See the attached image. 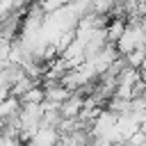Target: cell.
I'll return each instance as SVG.
<instances>
[{"label":"cell","mask_w":146,"mask_h":146,"mask_svg":"<svg viewBox=\"0 0 146 146\" xmlns=\"http://www.w3.org/2000/svg\"><path fill=\"white\" fill-rule=\"evenodd\" d=\"M59 139H62V132L57 130V128H50V125H41L36 132H34V137H32V141H30V146H57L59 144Z\"/></svg>","instance_id":"1"},{"label":"cell","mask_w":146,"mask_h":146,"mask_svg":"<svg viewBox=\"0 0 146 146\" xmlns=\"http://www.w3.org/2000/svg\"><path fill=\"white\" fill-rule=\"evenodd\" d=\"M21 110H23V100H21V98H16V96H7V98H2V107H0L2 121L18 116Z\"/></svg>","instance_id":"2"},{"label":"cell","mask_w":146,"mask_h":146,"mask_svg":"<svg viewBox=\"0 0 146 146\" xmlns=\"http://www.w3.org/2000/svg\"><path fill=\"white\" fill-rule=\"evenodd\" d=\"M125 30H128V21H125V18H112L110 25H107V30H105V32H107V41L116 46V41L123 36Z\"/></svg>","instance_id":"3"},{"label":"cell","mask_w":146,"mask_h":146,"mask_svg":"<svg viewBox=\"0 0 146 146\" xmlns=\"http://www.w3.org/2000/svg\"><path fill=\"white\" fill-rule=\"evenodd\" d=\"M41 84V80H34V78H30V75H25V78H21L16 84H14V89H11V96H16V98H23L27 91H32L34 87H39Z\"/></svg>","instance_id":"4"},{"label":"cell","mask_w":146,"mask_h":146,"mask_svg":"<svg viewBox=\"0 0 146 146\" xmlns=\"http://www.w3.org/2000/svg\"><path fill=\"white\" fill-rule=\"evenodd\" d=\"M39 5H41L48 14H52V11H57V9L66 7V5H71V0H39Z\"/></svg>","instance_id":"5"},{"label":"cell","mask_w":146,"mask_h":146,"mask_svg":"<svg viewBox=\"0 0 146 146\" xmlns=\"http://www.w3.org/2000/svg\"><path fill=\"white\" fill-rule=\"evenodd\" d=\"M112 146H128L125 141H112Z\"/></svg>","instance_id":"6"}]
</instances>
